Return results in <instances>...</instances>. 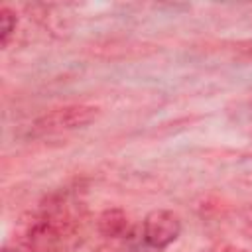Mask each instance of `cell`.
<instances>
[{"mask_svg": "<svg viewBox=\"0 0 252 252\" xmlns=\"http://www.w3.org/2000/svg\"><path fill=\"white\" fill-rule=\"evenodd\" d=\"M240 213H242V217H244V220H246V222H248V224L252 226V203H250V205H244Z\"/></svg>", "mask_w": 252, "mask_h": 252, "instance_id": "cell-7", "label": "cell"}, {"mask_svg": "<svg viewBox=\"0 0 252 252\" xmlns=\"http://www.w3.org/2000/svg\"><path fill=\"white\" fill-rule=\"evenodd\" d=\"M205 252H246L242 248H236V246H230V244H220V246H213Z\"/></svg>", "mask_w": 252, "mask_h": 252, "instance_id": "cell-6", "label": "cell"}, {"mask_svg": "<svg viewBox=\"0 0 252 252\" xmlns=\"http://www.w3.org/2000/svg\"><path fill=\"white\" fill-rule=\"evenodd\" d=\"M179 234H181V219L167 209L150 211L142 222V236L156 252L175 242Z\"/></svg>", "mask_w": 252, "mask_h": 252, "instance_id": "cell-1", "label": "cell"}, {"mask_svg": "<svg viewBox=\"0 0 252 252\" xmlns=\"http://www.w3.org/2000/svg\"><path fill=\"white\" fill-rule=\"evenodd\" d=\"M100 114L98 106L93 104H69L57 110H51L35 120L39 130H77L93 124Z\"/></svg>", "mask_w": 252, "mask_h": 252, "instance_id": "cell-2", "label": "cell"}, {"mask_svg": "<svg viewBox=\"0 0 252 252\" xmlns=\"http://www.w3.org/2000/svg\"><path fill=\"white\" fill-rule=\"evenodd\" d=\"M250 104H252V100H250Z\"/></svg>", "mask_w": 252, "mask_h": 252, "instance_id": "cell-10", "label": "cell"}, {"mask_svg": "<svg viewBox=\"0 0 252 252\" xmlns=\"http://www.w3.org/2000/svg\"><path fill=\"white\" fill-rule=\"evenodd\" d=\"M59 240H61V228L53 217L37 219L28 228V234H26V246L33 252H47L49 248L57 246Z\"/></svg>", "mask_w": 252, "mask_h": 252, "instance_id": "cell-3", "label": "cell"}, {"mask_svg": "<svg viewBox=\"0 0 252 252\" xmlns=\"http://www.w3.org/2000/svg\"><path fill=\"white\" fill-rule=\"evenodd\" d=\"M47 252H71V248H67V246H63V244L59 242L57 246H53V248H49Z\"/></svg>", "mask_w": 252, "mask_h": 252, "instance_id": "cell-8", "label": "cell"}, {"mask_svg": "<svg viewBox=\"0 0 252 252\" xmlns=\"http://www.w3.org/2000/svg\"><path fill=\"white\" fill-rule=\"evenodd\" d=\"M96 228L104 238H126L130 234V220L122 209L112 207L98 215Z\"/></svg>", "mask_w": 252, "mask_h": 252, "instance_id": "cell-4", "label": "cell"}, {"mask_svg": "<svg viewBox=\"0 0 252 252\" xmlns=\"http://www.w3.org/2000/svg\"><path fill=\"white\" fill-rule=\"evenodd\" d=\"M16 26H18L16 12L10 10V8H2V10H0V39H2V45H4V47L8 45L10 37L14 35Z\"/></svg>", "mask_w": 252, "mask_h": 252, "instance_id": "cell-5", "label": "cell"}, {"mask_svg": "<svg viewBox=\"0 0 252 252\" xmlns=\"http://www.w3.org/2000/svg\"><path fill=\"white\" fill-rule=\"evenodd\" d=\"M2 252H18V250H14V248H4Z\"/></svg>", "mask_w": 252, "mask_h": 252, "instance_id": "cell-9", "label": "cell"}]
</instances>
